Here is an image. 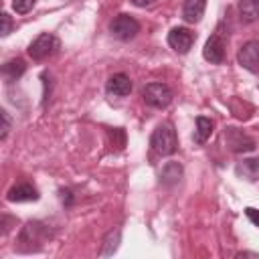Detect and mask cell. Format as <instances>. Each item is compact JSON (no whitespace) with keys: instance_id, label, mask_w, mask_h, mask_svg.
<instances>
[{"instance_id":"obj_1","label":"cell","mask_w":259,"mask_h":259,"mask_svg":"<svg viewBox=\"0 0 259 259\" xmlns=\"http://www.w3.org/2000/svg\"><path fill=\"white\" fill-rule=\"evenodd\" d=\"M51 237V229L40 223V221H30L26 223L20 233H18V239H16V249L20 253H32V251H38L45 241Z\"/></svg>"},{"instance_id":"obj_2","label":"cell","mask_w":259,"mask_h":259,"mask_svg":"<svg viewBox=\"0 0 259 259\" xmlns=\"http://www.w3.org/2000/svg\"><path fill=\"white\" fill-rule=\"evenodd\" d=\"M150 146L160 156H172L178 150V136L172 123H160L150 138Z\"/></svg>"},{"instance_id":"obj_3","label":"cell","mask_w":259,"mask_h":259,"mask_svg":"<svg viewBox=\"0 0 259 259\" xmlns=\"http://www.w3.org/2000/svg\"><path fill=\"white\" fill-rule=\"evenodd\" d=\"M59 47H61V42H59V38H57L55 34H51V32H40V34L30 42L28 55H30L32 61H45V59L53 57V55L59 51Z\"/></svg>"},{"instance_id":"obj_4","label":"cell","mask_w":259,"mask_h":259,"mask_svg":"<svg viewBox=\"0 0 259 259\" xmlns=\"http://www.w3.org/2000/svg\"><path fill=\"white\" fill-rule=\"evenodd\" d=\"M142 97L150 107L164 109L172 103V89L164 83H148L142 91Z\"/></svg>"},{"instance_id":"obj_5","label":"cell","mask_w":259,"mask_h":259,"mask_svg":"<svg viewBox=\"0 0 259 259\" xmlns=\"http://www.w3.org/2000/svg\"><path fill=\"white\" fill-rule=\"evenodd\" d=\"M109 32L119 40H132L140 32V22L132 14H117L109 22Z\"/></svg>"},{"instance_id":"obj_6","label":"cell","mask_w":259,"mask_h":259,"mask_svg":"<svg viewBox=\"0 0 259 259\" xmlns=\"http://www.w3.org/2000/svg\"><path fill=\"white\" fill-rule=\"evenodd\" d=\"M194 40H196V34H194L190 28H186V26H176V28H172V30L168 32V45H170L178 55H186V53L192 49Z\"/></svg>"},{"instance_id":"obj_7","label":"cell","mask_w":259,"mask_h":259,"mask_svg":"<svg viewBox=\"0 0 259 259\" xmlns=\"http://www.w3.org/2000/svg\"><path fill=\"white\" fill-rule=\"evenodd\" d=\"M237 61L243 69H247L253 75H259V40H247L239 53H237Z\"/></svg>"},{"instance_id":"obj_8","label":"cell","mask_w":259,"mask_h":259,"mask_svg":"<svg viewBox=\"0 0 259 259\" xmlns=\"http://www.w3.org/2000/svg\"><path fill=\"white\" fill-rule=\"evenodd\" d=\"M225 47H227V40L225 36L221 34V30H217L214 34L208 36V40L204 42V49H202V57L212 63V65H221L225 61Z\"/></svg>"},{"instance_id":"obj_9","label":"cell","mask_w":259,"mask_h":259,"mask_svg":"<svg viewBox=\"0 0 259 259\" xmlns=\"http://www.w3.org/2000/svg\"><path fill=\"white\" fill-rule=\"evenodd\" d=\"M225 140H227L229 148L235 154H243V152H253L255 150V140L249 138L247 134H243L237 127H227L225 130Z\"/></svg>"},{"instance_id":"obj_10","label":"cell","mask_w":259,"mask_h":259,"mask_svg":"<svg viewBox=\"0 0 259 259\" xmlns=\"http://www.w3.org/2000/svg\"><path fill=\"white\" fill-rule=\"evenodd\" d=\"M132 79L125 75V73H115L107 79L105 83V91L107 95H113V97H125L132 93Z\"/></svg>"},{"instance_id":"obj_11","label":"cell","mask_w":259,"mask_h":259,"mask_svg":"<svg viewBox=\"0 0 259 259\" xmlns=\"http://www.w3.org/2000/svg\"><path fill=\"white\" fill-rule=\"evenodd\" d=\"M38 190L32 186V184H28V182H20V184H16V186H12L10 190H8V194H6V198L10 200V202H28V200H38Z\"/></svg>"},{"instance_id":"obj_12","label":"cell","mask_w":259,"mask_h":259,"mask_svg":"<svg viewBox=\"0 0 259 259\" xmlns=\"http://www.w3.org/2000/svg\"><path fill=\"white\" fill-rule=\"evenodd\" d=\"M206 8V0H184L182 2V18L190 24L198 22L204 14Z\"/></svg>"},{"instance_id":"obj_13","label":"cell","mask_w":259,"mask_h":259,"mask_svg":"<svg viewBox=\"0 0 259 259\" xmlns=\"http://www.w3.org/2000/svg\"><path fill=\"white\" fill-rule=\"evenodd\" d=\"M26 71V63L22 59H10L2 65V77L6 79V83L18 81Z\"/></svg>"},{"instance_id":"obj_14","label":"cell","mask_w":259,"mask_h":259,"mask_svg":"<svg viewBox=\"0 0 259 259\" xmlns=\"http://www.w3.org/2000/svg\"><path fill=\"white\" fill-rule=\"evenodd\" d=\"M237 176L245 178V180H259V158H247L241 160L235 168Z\"/></svg>"},{"instance_id":"obj_15","label":"cell","mask_w":259,"mask_h":259,"mask_svg":"<svg viewBox=\"0 0 259 259\" xmlns=\"http://www.w3.org/2000/svg\"><path fill=\"white\" fill-rule=\"evenodd\" d=\"M182 178V166L178 162H168L160 172V182L164 186H176Z\"/></svg>"},{"instance_id":"obj_16","label":"cell","mask_w":259,"mask_h":259,"mask_svg":"<svg viewBox=\"0 0 259 259\" xmlns=\"http://www.w3.org/2000/svg\"><path fill=\"white\" fill-rule=\"evenodd\" d=\"M212 127H214L212 119H208V117H204V115H198V117H196V130H194V136H192L194 144L202 146V144H204V142L210 138Z\"/></svg>"},{"instance_id":"obj_17","label":"cell","mask_w":259,"mask_h":259,"mask_svg":"<svg viewBox=\"0 0 259 259\" xmlns=\"http://www.w3.org/2000/svg\"><path fill=\"white\" fill-rule=\"evenodd\" d=\"M239 18L241 22L259 20V0H243L239 4Z\"/></svg>"},{"instance_id":"obj_18","label":"cell","mask_w":259,"mask_h":259,"mask_svg":"<svg viewBox=\"0 0 259 259\" xmlns=\"http://www.w3.org/2000/svg\"><path fill=\"white\" fill-rule=\"evenodd\" d=\"M119 239H121V231H119V229L111 231V233L105 237V241H103V249H101L99 255H103V257L113 255V253L117 251V247H119Z\"/></svg>"},{"instance_id":"obj_19","label":"cell","mask_w":259,"mask_h":259,"mask_svg":"<svg viewBox=\"0 0 259 259\" xmlns=\"http://www.w3.org/2000/svg\"><path fill=\"white\" fill-rule=\"evenodd\" d=\"M34 4H36V0H12V8H14L16 14H26V12H30V10L34 8Z\"/></svg>"},{"instance_id":"obj_20","label":"cell","mask_w":259,"mask_h":259,"mask_svg":"<svg viewBox=\"0 0 259 259\" xmlns=\"http://www.w3.org/2000/svg\"><path fill=\"white\" fill-rule=\"evenodd\" d=\"M0 117H2V132H0V140H6V136H8V132H10V127H12V119H10V115H8V111H6V109H2V111H0Z\"/></svg>"},{"instance_id":"obj_21","label":"cell","mask_w":259,"mask_h":259,"mask_svg":"<svg viewBox=\"0 0 259 259\" xmlns=\"http://www.w3.org/2000/svg\"><path fill=\"white\" fill-rule=\"evenodd\" d=\"M0 18H2V30H0V34L2 36H8L12 32V28H14V22H12V18H10L8 12H2Z\"/></svg>"},{"instance_id":"obj_22","label":"cell","mask_w":259,"mask_h":259,"mask_svg":"<svg viewBox=\"0 0 259 259\" xmlns=\"http://www.w3.org/2000/svg\"><path fill=\"white\" fill-rule=\"evenodd\" d=\"M245 214H247V219L255 225V227H259V210L257 208H253V206H247L245 208Z\"/></svg>"},{"instance_id":"obj_23","label":"cell","mask_w":259,"mask_h":259,"mask_svg":"<svg viewBox=\"0 0 259 259\" xmlns=\"http://www.w3.org/2000/svg\"><path fill=\"white\" fill-rule=\"evenodd\" d=\"M136 6H140V8H144V6H150V4H154L156 0H132Z\"/></svg>"},{"instance_id":"obj_24","label":"cell","mask_w":259,"mask_h":259,"mask_svg":"<svg viewBox=\"0 0 259 259\" xmlns=\"http://www.w3.org/2000/svg\"><path fill=\"white\" fill-rule=\"evenodd\" d=\"M239 257H255V259H259V253H249V251H245V253H239Z\"/></svg>"}]
</instances>
